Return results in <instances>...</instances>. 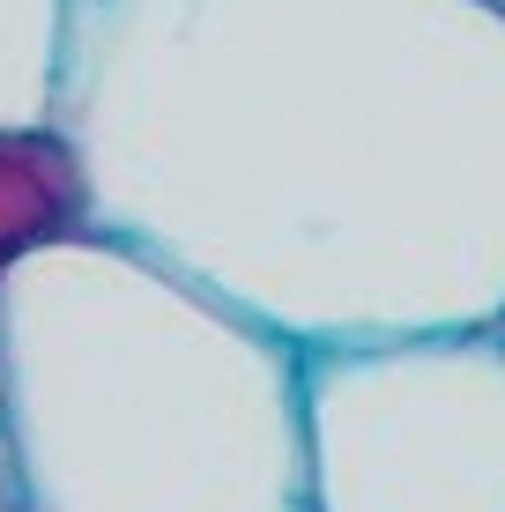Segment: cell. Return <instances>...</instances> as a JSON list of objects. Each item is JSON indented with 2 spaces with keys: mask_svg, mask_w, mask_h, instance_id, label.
I'll return each instance as SVG.
<instances>
[{
  "mask_svg": "<svg viewBox=\"0 0 505 512\" xmlns=\"http://www.w3.org/2000/svg\"><path fill=\"white\" fill-rule=\"evenodd\" d=\"M97 231L298 349L505 327L498 0H67Z\"/></svg>",
  "mask_w": 505,
  "mask_h": 512,
  "instance_id": "6da1fadb",
  "label": "cell"
},
{
  "mask_svg": "<svg viewBox=\"0 0 505 512\" xmlns=\"http://www.w3.org/2000/svg\"><path fill=\"white\" fill-rule=\"evenodd\" d=\"M0 409L23 512H312L305 349L127 238L0 275Z\"/></svg>",
  "mask_w": 505,
  "mask_h": 512,
  "instance_id": "7a4b0ae2",
  "label": "cell"
},
{
  "mask_svg": "<svg viewBox=\"0 0 505 512\" xmlns=\"http://www.w3.org/2000/svg\"><path fill=\"white\" fill-rule=\"evenodd\" d=\"M312 512H505V327L305 349Z\"/></svg>",
  "mask_w": 505,
  "mask_h": 512,
  "instance_id": "3957f363",
  "label": "cell"
},
{
  "mask_svg": "<svg viewBox=\"0 0 505 512\" xmlns=\"http://www.w3.org/2000/svg\"><path fill=\"white\" fill-rule=\"evenodd\" d=\"M97 231V193L60 127H0V275Z\"/></svg>",
  "mask_w": 505,
  "mask_h": 512,
  "instance_id": "277c9868",
  "label": "cell"
},
{
  "mask_svg": "<svg viewBox=\"0 0 505 512\" xmlns=\"http://www.w3.org/2000/svg\"><path fill=\"white\" fill-rule=\"evenodd\" d=\"M67 0H0V127H52Z\"/></svg>",
  "mask_w": 505,
  "mask_h": 512,
  "instance_id": "5b68a950",
  "label": "cell"
},
{
  "mask_svg": "<svg viewBox=\"0 0 505 512\" xmlns=\"http://www.w3.org/2000/svg\"><path fill=\"white\" fill-rule=\"evenodd\" d=\"M0 512H23V498H15V461H8V409H0Z\"/></svg>",
  "mask_w": 505,
  "mask_h": 512,
  "instance_id": "8992f818",
  "label": "cell"
},
{
  "mask_svg": "<svg viewBox=\"0 0 505 512\" xmlns=\"http://www.w3.org/2000/svg\"><path fill=\"white\" fill-rule=\"evenodd\" d=\"M498 8H505V0H498Z\"/></svg>",
  "mask_w": 505,
  "mask_h": 512,
  "instance_id": "52a82bcc",
  "label": "cell"
}]
</instances>
